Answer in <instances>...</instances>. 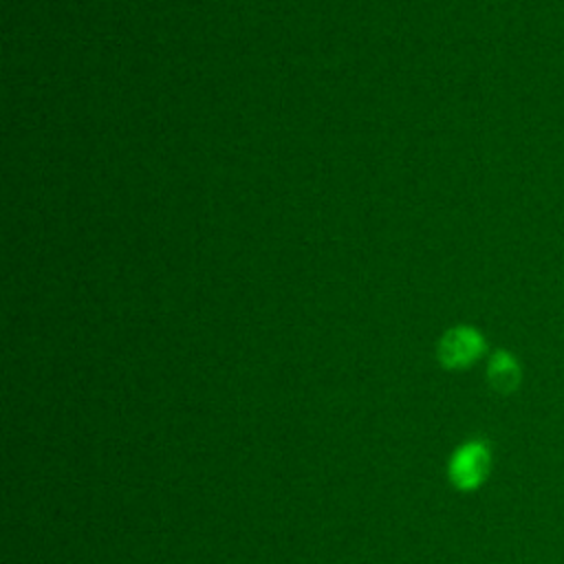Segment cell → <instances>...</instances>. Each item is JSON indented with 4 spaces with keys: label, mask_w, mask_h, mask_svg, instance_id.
I'll return each instance as SVG.
<instances>
[{
    "label": "cell",
    "mask_w": 564,
    "mask_h": 564,
    "mask_svg": "<svg viewBox=\"0 0 564 564\" xmlns=\"http://www.w3.org/2000/svg\"><path fill=\"white\" fill-rule=\"evenodd\" d=\"M491 471V449L482 438L460 443L447 463V478L458 491H476L485 485Z\"/></svg>",
    "instance_id": "6da1fadb"
},
{
    "label": "cell",
    "mask_w": 564,
    "mask_h": 564,
    "mask_svg": "<svg viewBox=\"0 0 564 564\" xmlns=\"http://www.w3.org/2000/svg\"><path fill=\"white\" fill-rule=\"evenodd\" d=\"M487 352L485 335L469 324L452 326L436 344V357L447 370H465Z\"/></svg>",
    "instance_id": "7a4b0ae2"
},
{
    "label": "cell",
    "mask_w": 564,
    "mask_h": 564,
    "mask_svg": "<svg viewBox=\"0 0 564 564\" xmlns=\"http://www.w3.org/2000/svg\"><path fill=\"white\" fill-rule=\"evenodd\" d=\"M485 379L498 394H513L522 383V366L518 357L507 348H496L487 357Z\"/></svg>",
    "instance_id": "3957f363"
}]
</instances>
